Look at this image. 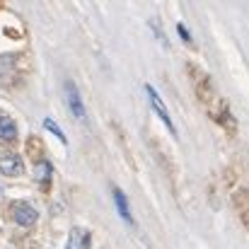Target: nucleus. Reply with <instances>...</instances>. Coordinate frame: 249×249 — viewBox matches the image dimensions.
I'll use <instances>...</instances> for the list:
<instances>
[{
    "label": "nucleus",
    "instance_id": "nucleus-8",
    "mask_svg": "<svg viewBox=\"0 0 249 249\" xmlns=\"http://www.w3.org/2000/svg\"><path fill=\"white\" fill-rule=\"evenodd\" d=\"M51 177H53V167H51V162L41 160V162H36V165H34V179H36V181L49 184V181H51Z\"/></svg>",
    "mask_w": 249,
    "mask_h": 249
},
{
    "label": "nucleus",
    "instance_id": "nucleus-4",
    "mask_svg": "<svg viewBox=\"0 0 249 249\" xmlns=\"http://www.w3.org/2000/svg\"><path fill=\"white\" fill-rule=\"evenodd\" d=\"M92 245V237L85 228H73L71 235H68V242H66V249H89Z\"/></svg>",
    "mask_w": 249,
    "mask_h": 249
},
{
    "label": "nucleus",
    "instance_id": "nucleus-6",
    "mask_svg": "<svg viewBox=\"0 0 249 249\" xmlns=\"http://www.w3.org/2000/svg\"><path fill=\"white\" fill-rule=\"evenodd\" d=\"M114 206H116L119 215H121L126 223H133V215H131V211H128V201H126V196H124L121 189H114Z\"/></svg>",
    "mask_w": 249,
    "mask_h": 249
},
{
    "label": "nucleus",
    "instance_id": "nucleus-1",
    "mask_svg": "<svg viewBox=\"0 0 249 249\" xmlns=\"http://www.w3.org/2000/svg\"><path fill=\"white\" fill-rule=\"evenodd\" d=\"M10 213H12V220L17 225H22V228H32L36 223V218H39L36 208L32 203H27V201H15L10 206Z\"/></svg>",
    "mask_w": 249,
    "mask_h": 249
},
{
    "label": "nucleus",
    "instance_id": "nucleus-9",
    "mask_svg": "<svg viewBox=\"0 0 249 249\" xmlns=\"http://www.w3.org/2000/svg\"><path fill=\"white\" fill-rule=\"evenodd\" d=\"M44 128H46V131H51V133H53V136H56V138H58L63 145L68 143V138H66V133L61 131V126H58V124H53L51 119H44Z\"/></svg>",
    "mask_w": 249,
    "mask_h": 249
},
{
    "label": "nucleus",
    "instance_id": "nucleus-5",
    "mask_svg": "<svg viewBox=\"0 0 249 249\" xmlns=\"http://www.w3.org/2000/svg\"><path fill=\"white\" fill-rule=\"evenodd\" d=\"M66 94H68V107H71L73 116H75V119H85L83 99H80V94H78V89H75V85L73 83L66 85Z\"/></svg>",
    "mask_w": 249,
    "mask_h": 249
},
{
    "label": "nucleus",
    "instance_id": "nucleus-7",
    "mask_svg": "<svg viewBox=\"0 0 249 249\" xmlns=\"http://www.w3.org/2000/svg\"><path fill=\"white\" fill-rule=\"evenodd\" d=\"M0 138L7 143L17 141V124L10 116H0Z\"/></svg>",
    "mask_w": 249,
    "mask_h": 249
},
{
    "label": "nucleus",
    "instance_id": "nucleus-10",
    "mask_svg": "<svg viewBox=\"0 0 249 249\" xmlns=\"http://www.w3.org/2000/svg\"><path fill=\"white\" fill-rule=\"evenodd\" d=\"M177 32H179V36H181L184 41H191V34L186 32V27H184V24H177Z\"/></svg>",
    "mask_w": 249,
    "mask_h": 249
},
{
    "label": "nucleus",
    "instance_id": "nucleus-3",
    "mask_svg": "<svg viewBox=\"0 0 249 249\" xmlns=\"http://www.w3.org/2000/svg\"><path fill=\"white\" fill-rule=\"evenodd\" d=\"M0 172L5 177H19L24 172L22 158L15 155V153H0Z\"/></svg>",
    "mask_w": 249,
    "mask_h": 249
},
{
    "label": "nucleus",
    "instance_id": "nucleus-2",
    "mask_svg": "<svg viewBox=\"0 0 249 249\" xmlns=\"http://www.w3.org/2000/svg\"><path fill=\"white\" fill-rule=\"evenodd\" d=\"M145 92H148V99H150V107H153V111L160 116V121L165 124L167 128L172 131V136H177V128H174V124H172V119H169V111H167L165 102H162V97L158 94V89L153 87V85H145Z\"/></svg>",
    "mask_w": 249,
    "mask_h": 249
}]
</instances>
